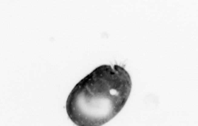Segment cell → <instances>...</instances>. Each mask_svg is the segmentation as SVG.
<instances>
[{
    "label": "cell",
    "instance_id": "obj_1",
    "mask_svg": "<svg viewBox=\"0 0 198 126\" xmlns=\"http://www.w3.org/2000/svg\"><path fill=\"white\" fill-rule=\"evenodd\" d=\"M130 77L122 67L100 66L81 80L67 99L68 115L75 124L100 126L121 111L130 95Z\"/></svg>",
    "mask_w": 198,
    "mask_h": 126
}]
</instances>
